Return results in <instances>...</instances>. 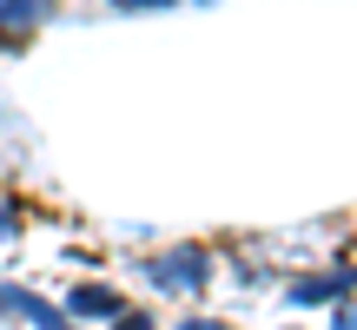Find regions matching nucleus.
<instances>
[{
    "mask_svg": "<svg viewBox=\"0 0 357 330\" xmlns=\"http://www.w3.org/2000/svg\"><path fill=\"white\" fill-rule=\"evenodd\" d=\"M146 284H153L159 297H199L205 284H212V251L205 244H166V251L146 258Z\"/></svg>",
    "mask_w": 357,
    "mask_h": 330,
    "instance_id": "nucleus-1",
    "label": "nucleus"
},
{
    "mask_svg": "<svg viewBox=\"0 0 357 330\" xmlns=\"http://www.w3.org/2000/svg\"><path fill=\"white\" fill-rule=\"evenodd\" d=\"M284 297L291 304H351L357 297V265H331V271H311V278H291L284 284Z\"/></svg>",
    "mask_w": 357,
    "mask_h": 330,
    "instance_id": "nucleus-2",
    "label": "nucleus"
},
{
    "mask_svg": "<svg viewBox=\"0 0 357 330\" xmlns=\"http://www.w3.org/2000/svg\"><path fill=\"white\" fill-rule=\"evenodd\" d=\"M0 317H26L33 330H79V317L66 304H47V297L26 291V284H0Z\"/></svg>",
    "mask_w": 357,
    "mask_h": 330,
    "instance_id": "nucleus-3",
    "label": "nucleus"
},
{
    "mask_svg": "<svg viewBox=\"0 0 357 330\" xmlns=\"http://www.w3.org/2000/svg\"><path fill=\"white\" fill-rule=\"evenodd\" d=\"M53 13H60V0H0V47L20 53L26 33H33V26H47Z\"/></svg>",
    "mask_w": 357,
    "mask_h": 330,
    "instance_id": "nucleus-4",
    "label": "nucleus"
},
{
    "mask_svg": "<svg viewBox=\"0 0 357 330\" xmlns=\"http://www.w3.org/2000/svg\"><path fill=\"white\" fill-rule=\"evenodd\" d=\"M66 311H73V317H93V324H113L119 311H126V297L93 278V284H73V291H66Z\"/></svg>",
    "mask_w": 357,
    "mask_h": 330,
    "instance_id": "nucleus-5",
    "label": "nucleus"
},
{
    "mask_svg": "<svg viewBox=\"0 0 357 330\" xmlns=\"http://www.w3.org/2000/svg\"><path fill=\"white\" fill-rule=\"evenodd\" d=\"M20 225H26V205L13 198L7 185H0V244H7V238H13V231H20Z\"/></svg>",
    "mask_w": 357,
    "mask_h": 330,
    "instance_id": "nucleus-6",
    "label": "nucleus"
},
{
    "mask_svg": "<svg viewBox=\"0 0 357 330\" xmlns=\"http://www.w3.org/2000/svg\"><path fill=\"white\" fill-rule=\"evenodd\" d=\"M113 13H166V7H185V0H106Z\"/></svg>",
    "mask_w": 357,
    "mask_h": 330,
    "instance_id": "nucleus-7",
    "label": "nucleus"
},
{
    "mask_svg": "<svg viewBox=\"0 0 357 330\" xmlns=\"http://www.w3.org/2000/svg\"><path fill=\"white\" fill-rule=\"evenodd\" d=\"M113 330H159V324L146 317V311H119V317H113Z\"/></svg>",
    "mask_w": 357,
    "mask_h": 330,
    "instance_id": "nucleus-8",
    "label": "nucleus"
},
{
    "mask_svg": "<svg viewBox=\"0 0 357 330\" xmlns=\"http://www.w3.org/2000/svg\"><path fill=\"white\" fill-rule=\"evenodd\" d=\"M172 330H231V324H225V317H178Z\"/></svg>",
    "mask_w": 357,
    "mask_h": 330,
    "instance_id": "nucleus-9",
    "label": "nucleus"
},
{
    "mask_svg": "<svg viewBox=\"0 0 357 330\" xmlns=\"http://www.w3.org/2000/svg\"><path fill=\"white\" fill-rule=\"evenodd\" d=\"M331 330H357V304H337V324Z\"/></svg>",
    "mask_w": 357,
    "mask_h": 330,
    "instance_id": "nucleus-10",
    "label": "nucleus"
},
{
    "mask_svg": "<svg viewBox=\"0 0 357 330\" xmlns=\"http://www.w3.org/2000/svg\"><path fill=\"white\" fill-rule=\"evenodd\" d=\"M192 7H212V0H192Z\"/></svg>",
    "mask_w": 357,
    "mask_h": 330,
    "instance_id": "nucleus-11",
    "label": "nucleus"
}]
</instances>
